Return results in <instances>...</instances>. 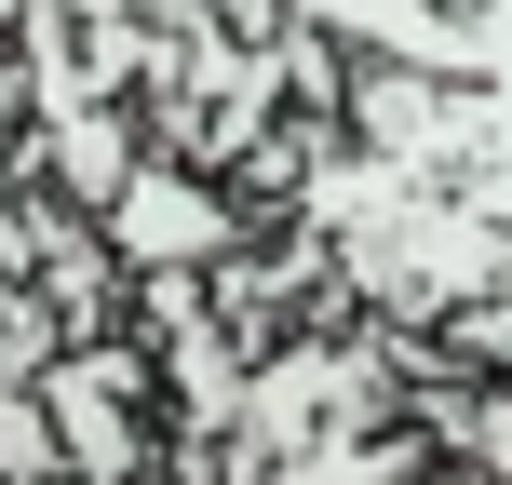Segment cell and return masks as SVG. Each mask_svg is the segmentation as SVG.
Instances as JSON below:
<instances>
[{"instance_id":"cell-1","label":"cell","mask_w":512,"mask_h":485,"mask_svg":"<svg viewBox=\"0 0 512 485\" xmlns=\"http://www.w3.org/2000/svg\"><path fill=\"white\" fill-rule=\"evenodd\" d=\"M95 243L122 256V270H149V283H176V270H216V256L243 243V216L216 203L203 176H176V162H135L122 189L95 203Z\"/></svg>"}]
</instances>
